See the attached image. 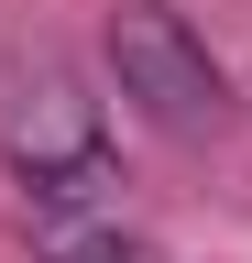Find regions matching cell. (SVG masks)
Instances as JSON below:
<instances>
[{
  "instance_id": "cell-1",
  "label": "cell",
  "mask_w": 252,
  "mask_h": 263,
  "mask_svg": "<svg viewBox=\"0 0 252 263\" xmlns=\"http://www.w3.org/2000/svg\"><path fill=\"white\" fill-rule=\"evenodd\" d=\"M110 66H121V99H143L153 121H176V132L219 121V66L176 11H121L110 22Z\"/></svg>"
},
{
  "instance_id": "cell-2",
  "label": "cell",
  "mask_w": 252,
  "mask_h": 263,
  "mask_svg": "<svg viewBox=\"0 0 252 263\" xmlns=\"http://www.w3.org/2000/svg\"><path fill=\"white\" fill-rule=\"evenodd\" d=\"M33 241H44V263H165L143 230H121L110 209H33Z\"/></svg>"
}]
</instances>
